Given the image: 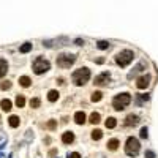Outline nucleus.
<instances>
[{
    "instance_id": "f257e3e1",
    "label": "nucleus",
    "mask_w": 158,
    "mask_h": 158,
    "mask_svg": "<svg viewBox=\"0 0 158 158\" xmlns=\"http://www.w3.org/2000/svg\"><path fill=\"white\" fill-rule=\"evenodd\" d=\"M89 79H90V70L86 68V67H82V68H79V70H76V71L73 73V82L76 86L87 84Z\"/></svg>"
},
{
    "instance_id": "f03ea898",
    "label": "nucleus",
    "mask_w": 158,
    "mask_h": 158,
    "mask_svg": "<svg viewBox=\"0 0 158 158\" xmlns=\"http://www.w3.org/2000/svg\"><path fill=\"white\" fill-rule=\"evenodd\" d=\"M130 103H131V95L125 92V94H119V95L114 97V100H112V108H114L116 111H123Z\"/></svg>"
},
{
    "instance_id": "7ed1b4c3",
    "label": "nucleus",
    "mask_w": 158,
    "mask_h": 158,
    "mask_svg": "<svg viewBox=\"0 0 158 158\" xmlns=\"http://www.w3.org/2000/svg\"><path fill=\"white\" fill-rule=\"evenodd\" d=\"M133 59H134V52L130 51V49H125V51H120L116 55V63L119 67H128Z\"/></svg>"
},
{
    "instance_id": "20e7f679",
    "label": "nucleus",
    "mask_w": 158,
    "mask_h": 158,
    "mask_svg": "<svg viewBox=\"0 0 158 158\" xmlns=\"http://www.w3.org/2000/svg\"><path fill=\"white\" fill-rule=\"evenodd\" d=\"M139 141L136 138H133V136H130L128 139H127V142H125V153L128 155V156H136L138 153H139Z\"/></svg>"
},
{
    "instance_id": "39448f33",
    "label": "nucleus",
    "mask_w": 158,
    "mask_h": 158,
    "mask_svg": "<svg viewBox=\"0 0 158 158\" xmlns=\"http://www.w3.org/2000/svg\"><path fill=\"white\" fill-rule=\"evenodd\" d=\"M32 68H33L35 74H43V73H46V71L51 68V63L46 60V59H43V57H38V59H35Z\"/></svg>"
},
{
    "instance_id": "423d86ee",
    "label": "nucleus",
    "mask_w": 158,
    "mask_h": 158,
    "mask_svg": "<svg viewBox=\"0 0 158 158\" xmlns=\"http://www.w3.org/2000/svg\"><path fill=\"white\" fill-rule=\"evenodd\" d=\"M74 62H76V55L74 54H62L57 57V65L60 68H70Z\"/></svg>"
},
{
    "instance_id": "0eeeda50",
    "label": "nucleus",
    "mask_w": 158,
    "mask_h": 158,
    "mask_svg": "<svg viewBox=\"0 0 158 158\" xmlns=\"http://www.w3.org/2000/svg\"><path fill=\"white\" fill-rule=\"evenodd\" d=\"M150 74H144V76H141L138 79V82H136V87L138 89H141V90H144V89H147L149 87V84H150Z\"/></svg>"
},
{
    "instance_id": "6e6552de",
    "label": "nucleus",
    "mask_w": 158,
    "mask_h": 158,
    "mask_svg": "<svg viewBox=\"0 0 158 158\" xmlns=\"http://www.w3.org/2000/svg\"><path fill=\"white\" fill-rule=\"evenodd\" d=\"M109 81H111V74L109 73H101V74H98V76L95 78V84L97 86H105V84H108Z\"/></svg>"
},
{
    "instance_id": "1a4fd4ad",
    "label": "nucleus",
    "mask_w": 158,
    "mask_h": 158,
    "mask_svg": "<svg viewBox=\"0 0 158 158\" xmlns=\"http://www.w3.org/2000/svg\"><path fill=\"white\" fill-rule=\"evenodd\" d=\"M138 123H139V116H136V114H130V116L127 117V122H125L127 127H136Z\"/></svg>"
},
{
    "instance_id": "9d476101",
    "label": "nucleus",
    "mask_w": 158,
    "mask_h": 158,
    "mask_svg": "<svg viewBox=\"0 0 158 158\" xmlns=\"http://www.w3.org/2000/svg\"><path fill=\"white\" fill-rule=\"evenodd\" d=\"M73 141H74L73 131H65V133L62 134V142H63V144H71Z\"/></svg>"
},
{
    "instance_id": "9b49d317",
    "label": "nucleus",
    "mask_w": 158,
    "mask_h": 158,
    "mask_svg": "<svg viewBox=\"0 0 158 158\" xmlns=\"http://www.w3.org/2000/svg\"><path fill=\"white\" fill-rule=\"evenodd\" d=\"M74 122H76L78 125H82L86 122V114L82 112V111H79V112H76L74 114Z\"/></svg>"
},
{
    "instance_id": "f8f14e48",
    "label": "nucleus",
    "mask_w": 158,
    "mask_h": 158,
    "mask_svg": "<svg viewBox=\"0 0 158 158\" xmlns=\"http://www.w3.org/2000/svg\"><path fill=\"white\" fill-rule=\"evenodd\" d=\"M6 71H8V63H6V60H5V59H0V79H2L5 74H6Z\"/></svg>"
},
{
    "instance_id": "ddd939ff",
    "label": "nucleus",
    "mask_w": 158,
    "mask_h": 158,
    "mask_svg": "<svg viewBox=\"0 0 158 158\" xmlns=\"http://www.w3.org/2000/svg\"><path fill=\"white\" fill-rule=\"evenodd\" d=\"M11 101L10 100H2V103H0V108H2L5 112H8V111H11Z\"/></svg>"
},
{
    "instance_id": "4468645a",
    "label": "nucleus",
    "mask_w": 158,
    "mask_h": 158,
    "mask_svg": "<svg viewBox=\"0 0 158 158\" xmlns=\"http://www.w3.org/2000/svg\"><path fill=\"white\" fill-rule=\"evenodd\" d=\"M19 117H16V116H11L10 119H8V123H10V127H13V128H16V127H19Z\"/></svg>"
},
{
    "instance_id": "2eb2a0df",
    "label": "nucleus",
    "mask_w": 158,
    "mask_h": 158,
    "mask_svg": "<svg viewBox=\"0 0 158 158\" xmlns=\"http://www.w3.org/2000/svg\"><path fill=\"white\" fill-rule=\"evenodd\" d=\"M19 84H21L22 87H30L32 81H30L29 76H22V78H19Z\"/></svg>"
},
{
    "instance_id": "dca6fc26",
    "label": "nucleus",
    "mask_w": 158,
    "mask_h": 158,
    "mask_svg": "<svg viewBox=\"0 0 158 158\" xmlns=\"http://www.w3.org/2000/svg\"><path fill=\"white\" fill-rule=\"evenodd\" d=\"M48 100L51 101V103L57 101V100H59V92H57V90H51L49 94H48Z\"/></svg>"
},
{
    "instance_id": "f3484780",
    "label": "nucleus",
    "mask_w": 158,
    "mask_h": 158,
    "mask_svg": "<svg viewBox=\"0 0 158 158\" xmlns=\"http://www.w3.org/2000/svg\"><path fill=\"white\" fill-rule=\"evenodd\" d=\"M101 138H103V131H101V130H94V131H92V139H94V141H100Z\"/></svg>"
},
{
    "instance_id": "a211bd4d",
    "label": "nucleus",
    "mask_w": 158,
    "mask_h": 158,
    "mask_svg": "<svg viewBox=\"0 0 158 158\" xmlns=\"http://www.w3.org/2000/svg\"><path fill=\"white\" fill-rule=\"evenodd\" d=\"M19 51L22 52V54H27V52H30L32 51V43H24L21 48H19Z\"/></svg>"
},
{
    "instance_id": "6ab92c4d",
    "label": "nucleus",
    "mask_w": 158,
    "mask_h": 158,
    "mask_svg": "<svg viewBox=\"0 0 158 158\" xmlns=\"http://www.w3.org/2000/svg\"><path fill=\"white\" fill-rule=\"evenodd\" d=\"M117 147H119V141H117V139H111V141L108 142V149H109V150H117Z\"/></svg>"
},
{
    "instance_id": "aec40b11",
    "label": "nucleus",
    "mask_w": 158,
    "mask_h": 158,
    "mask_svg": "<svg viewBox=\"0 0 158 158\" xmlns=\"http://www.w3.org/2000/svg\"><path fill=\"white\" fill-rule=\"evenodd\" d=\"M100 119H101V116H100L98 112H92V114H90V122L94 123V125H95V123H100Z\"/></svg>"
},
{
    "instance_id": "412c9836",
    "label": "nucleus",
    "mask_w": 158,
    "mask_h": 158,
    "mask_svg": "<svg viewBox=\"0 0 158 158\" xmlns=\"http://www.w3.org/2000/svg\"><path fill=\"white\" fill-rule=\"evenodd\" d=\"M116 125H117V120L114 117H109L106 120V128H116Z\"/></svg>"
},
{
    "instance_id": "4be33fe9",
    "label": "nucleus",
    "mask_w": 158,
    "mask_h": 158,
    "mask_svg": "<svg viewBox=\"0 0 158 158\" xmlns=\"http://www.w3.org/2000/svg\"><path fill=\"white\" fill-rule=\"evenodd\" d=\"M24 105H25V98H24L22 95H17V97H16V106H17V108H22Z\"/></svg>"
},
{
    "instance_id": "5701e85b",
    "label": "nucleus",
    "mask_w": 158,
    "mask_h": 158,
    "mask_svg": "<svg viewBox=\"0 0 158 158\" xmlns=\"http://www.w3.org/2000/svg\"><path fill=\"white\" fill-rule=\"evenodd\" d=\"M97 48L101 49V51L109 49V43H108V41H98V43H97Z\"/></svg>"
},
{
    "instance_id": "b1692460",
    "label": "nucleus",
    "mask_w": 158,
    "mask_h": 158,
    "mask_svg": "<svg viewBox=\"0 0 158 158\" xmlns=\"http://www.w3.org/2000/svg\"><path fill=\"white\" fill-rule=\"evenodd\" d=\"M101 97H103V94H101V92H94V94H92V101H94V103H97V101L101 100Z\"/></svg>"
},
{
    "instance_id": "393cba45",
    "label": "nucleus",
    "mask_w": 158,
    "mask_h": 158,
    "mask_svg": "<svg viewBox=\"0 0 158 158\" xmlns=\"http://www.w3.org/2000/svg\"><path fill=\"white\" fill-rule=\"evenodd\" d=\"M10 87H11V82L10 81H3L2 84H0V89H2V90H8Z\"/></svg>"
},
{
    "instance_id": "a878e982",
    "label": "nucleus",
    "mask_w": 158,
    "mask_h": 158,
    "mask_svg": "<svg viewBox=\"0 0 158 158\" xmlns=\"http://www.w3.org/2000/svg\"><path fill=\"white\" fill-rule=\"evenodd\" d=\"M30 106H32V108H40V98L30 100Z\"/></svg>"
},
{
    "instance_id": "bb28decb",
    "label": "nucleus",
    "mask_w": 158,
    "mask_h": 158,
    "mask_svg": "<svg viewBox=\"0 0 158 158\" xmlns=\"http://www.w3.org/2000/svg\"><path fill=\"white\" fill-rule=\"evenodd\" d=\"M149 100V95L145 94V95H141V97H139L138 98V105H142V101H147Z\"/></svg>"
},
{
    "instance_id": "cd10ccee",
    "label": "nucleus",
    "mask_w": 158,
    "mask_h": 158,
    "mask_svg": "<svg viewBox=\"0 0 158 158\" xmlns=\"http://www.w3.org/2000/svg\"><path fill=\"white\" fill-rule=\"evenodd\" d=\"M147 136H149V134H147V128H145V127H144V128H142V130H141V138H142V139H145V138H147Z\"/></svg>"
},
{
    "instance_id": "c85d7f7f",
    "label": "nucleus",
    "mask_w": 158,
    "mask_h": 158,
    "mask_svg": "<svg viewBox=\"0 0 158 158\" xmlns=\"http://www.w3.org/2000/svg\"><path fill=\"white\" fill-rule=\"evenodd\" d=\"M145 158H155V153L152 150H147L145 152Z\"/></svg>"
},
{
    "instance_id": "c756f323",
    "label": "nucleus",
    "mask_w": 158,
    "mask_h": 158,
    "mask_svg": "<svg viewBox=\"0 0 158 158\" xmlns=\"http://www.w3.org/2000/svg\"><path fill=\"white\" fill-rule=\"evenodd\" d=\"M68 158H81V155H79L78 152H73V153L68 155Z\"/></svg>"
},
{
    "instance_id": "7c9ffc66",
    "label": "nucleus",
    "mask_w": 158,
    "mask_h": 158,
    "mask_svg": "<svg viewBox=\"0 0 158 158\" xmlns=\"http://www.w3.org/2000/svg\"><path fill=\"white\" fill-rule=\"evenodd\" d=\"M48 127H49L51 130H54V128H55V122H54V120H51V122L48 123Z\"/></svg>"
},
{
    "instance_id": "2f4dec72",
    "label": "nucleus",
    "mask_w": 158,
    "mask_h": 158,
    "mask_svg": "<svg viewBox=\"0 0 158 158\" xmlns=\"http://www.w3.org/2000/svg\"><path fill=\"white\" fill-rule=\"evenodd\" d=\"M76 44H78V46H82V44H84V40H76Z\"/></svg>"
}]
</instances>
